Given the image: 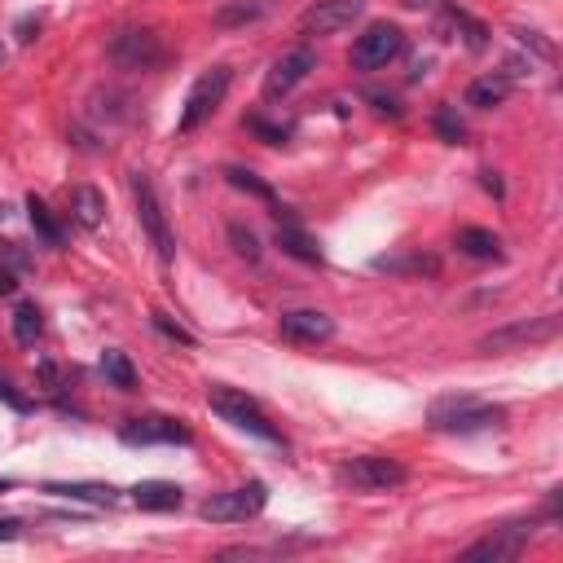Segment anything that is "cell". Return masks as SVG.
Instances as JSON below:
<instances>
[{
    "mask_svg": "<svg viewBox=\"0 0 563 563\" xmlns=\"http://www.w3.org/2000/svg\"><path fill=\"white\" fill-rule=\"evenodd\" d=\"M436 432H458V436H471V432H493V427L506 423V410L502 405H484L480 396H467V392H449V396H436L432 410H427Z\"/></svg>",
    "mask_w": 563,
    "mask_h": 563,
    "instance_id": "6da1fadb",
    "label": "cell"
},
{
    "mask_svg": "<svg viewBox=\"0 0 563 563\" xmlns=\"http://www.w3.org/2000/svg\"><path fill=\"white\" fill-rule=\"evenodd\" d=\"M207 405H212V410L225 418L229 427H238V432H247V436H256V440H269V445H282L278 427L269 423V414H264L247 392L225 388V383H212V388H207Z\"/></svg>",
    "mask_w": 563,
    "mask_h": 563,
    "instance_id": "7a4b0ae2",
    "label": "cell"
},
{
    "mask_svg": "<svg viewBox=\"0 0 563 563\" xmlns=\"http://www.w3.org/2000/svg\"><path fill=\"white\" fill-rule=\"evenodd\" d=\"M264 506H269V484L247 480V484H238V489L212 493V498L198 506V515L212 524H247V520H256Z\"/></svg>",
    "mask_w": 563,
    "mask_h": 563,
    "instance_id": "3957f363",
    "label": "cell"
},
{
    "mask_svg": "<svg viewBox=\"0 0 563 563\" xmlns=\"http://www.w3.org/2000/svg\"><path fill=\"white\" fill-rule=\"evenodd\" d=\"M225 93H229V66H212V71H203L194 80L190 97H185V110H181V119H176V132L203 128L207 119L216 115V106L225 102Z\"/></svg>",
    "mask_w": 563,
    "mask_h": 563,
    "instance_id": "277c9868",
    "label": "cell"
},
{
    "mask_svg": "<svg viewBox=\"0 0 563 563\" xmlns=\"http://www.w3.org/2000/svg\"><path fill=\"white\" fill-rule=\"evenodd\" d=\"M132 198H137L141 229L150 234L154 251H159V260H163V264H172V256H176V238H172L168 216H163V203H159V194H154V181H150L146 172H132Z\"/></svg>",
    "mask_w": 563,
    "mask_h": 563,
    "instance_id": "5b68a950",
    "label": "cell"
},
{
    "mask_svg": "<svg viewBox=\"0 0 563 563\" xmlns=\"http://www.w3.org/2000/svg\"><path fill=\"white\" fill-rule=\"evenodd\" d=\"M563 330V317L546 313V317H528V322H511L502 330H493V335L480 339V352H515V348H537V344H550V339H559Z\"/></svg>",
    "mask_w": 563,
    "mask_h": 563,
    "instance_id": "8992f818",
    "label": "cell"
},
{
    "mask_svg": "<svg viewBox=\"0 0 563 563\" xmlns=\"http://www.w3.org/2000/svg\"><path fill=\"white\" fill-rule=\"evenodd\" d=\"M401 49L405 31L396 22H374V27H366V36H357V44H352V66L357 71H383Z\"/></svg>",
    "mask_w": 563,
    "mask_h": 563,
    "instance_id": "52a82bcc",
    "label": "cell"
},
{
    "mask_svg": "<svg viewBox=\"0 0 563 563\" xmlns=\"http://www.w3.org/2000/svg\"><path fill=\"white\" fill-rule=\"evenodd\" d=\"M352 489H366V493H379V489H396V484H405V467L396 458H383V454H361L344 462V471H339Z\"/></svg>",
    "mask_w": 563,
    "mask_h": 563,
    "instance_id": "ba28073f",
    "label": "cell"
},
{
    "mask_svg": "<svg viewBox=\"0 0 563 563\" xmlns=\"http://www.w3.org/2000/svg\"><path fill=\"white\" fill-rule=\"evenodd\" d=\"M361 14H366V0H317L300 14V31L304 36H335V31H348Z\"/></svg>",
    "mask_w": 563,
    "mask_h": 563,
    "instance_id": "9c48e42d",
    "label": "cell"
},
{
    "mask_svg": "<svg viewBox=\"0 0 563 563\" xmlns=\"http://www.w3.org/2000/svg\"><path fill=\"white\" fill-rule=\"evenodd\" d=\"M313 71H317V49L300 44V49L282 53V58L269 66V75H264V97H269V102H278V97H286L291 88H300Z\"/></svg>",
    "mask_w": 563,
    "mask_h": 563,
    "instance_id": "30bf717a",
    "label": "cell"
},
{
    "mask_svg": "<svg viewBox=\"0 0 563 563\" xmlns=\"http://www.w3.org/2000/svg\"><path fill=\"white\" fill-rule=\"evenodd\" d=\"M110 58L119 66H128V71H154L163 62V44L150 31H119L110 40Z\"/></svg>",
    "mask_w": 563,
    "mask_h": 563,
    "instance_id": "8fae6325",
    "label": "cell"
},
{
    "mask_svg": "<svg viewBox=\"0 0 563 563\" xmlns=\"http://www.w3.org/2000/svg\"><path fill=\"white\" fill-rule=\"evenodd\" d=\"M124 445H190V427L176 423V418H132L119 427Z\"/></svg>",
    "mask_w": 563,
    "mask_h": 563,
    "instance_id": "7c38bea8",
    "label": "cell"
},
{
    "mask_svg": "<svg viewBox=\"0 0 563 563\" xmlns=\"http://www.w3.org/2000/svg\"><path fill=\"white\" fill-rule=\"evenodd\" d=\"M533 520L528 524H506V528H493L484 542H476V546H467L462 550V559H493V563H502V559H515L520 550L528 546V537H533Z\"/></svg>",
    "mask_w": 563,
    "mask_h": 563,
    "instance_id": "4fadbf2b",
    "label": "cell"
},
{
    "mask_svg": "<svg viewBox=\"0 0 563 563\" xmlns=\"http://www.w3.org/2000/svg\"><path fill=\"white\" fill-rule=\"evenodd\" d=\"M282 335L291 344H326L335 339V322L317 308H295V313H282Z\"/></svg>",
    "mask_w": 563,
    "mask_h": 563,
    "instance_id": "5bb4252c",
    "label": "cell"
},
{
    "mask_svg": "<svg viewBox=\"0 0 563 563\" xmlns=\"http://www.w3.org/2000/svg\"><path fill=\"white\" fill-rule=\"evenodd\" d=\"M44 493L66 498V502H88V506H115V498H119L110 484H88V480H75V484L71 480H49Z\"/></svg>",
    "mask_w": 563,
    "mask_h": 563,
    "instance_id": "9a60e30c",
    "label": "cell"
},
{
    "mask_svg": "<svg viewBox=\"0 0 563 563\" xmlns=\"http://www.w3.org/2000/svg\"><path fill=\"white\" fill-rule=\"evenodd\" d=\"M132 502L141 506V511H176V506L185 502L181 484L172 480H141L137 489H132Z\"/></svg>",
    "mask_w": 563,
    "mask_h": 563,
    "instance_id": "2e32d148",
    "label": "cell"
},
{
    "mask_svg": "<svg viewBox=\"0 0 563 563\" xmlns=\"http://www.w3.org/2000/svg\"><path fill=\"white\" fill-rule=\"evenodd\" d=\"M511 88H515V80H511L506 71L480 75V80H471V88H467V106H476V110H493V106H502L506 97H511Z\"/></svg>",
    "mask_w": 563,
    "mask_h": 563,
    "instance_id": "e0dca14e",
    "label": "cell"
},
{
    "mask_svg": "<svg viewBox=\"0 0 563 563\" xmlns=\"http://www.w3.org/2000/svg\"><path fill=\"white\" fill-rule=\"evenodd\" d=\"M458 251L462 256H471V260H502L506 251H502V238L493 234V229H476V225H467V229H458Z\"/></svg>",
    "mask_w": 563,
    "mask_h": 563,
    "instance_id": "ac0fdd59",
    "label": "cell"
},
{
    "mask_svg": "<svg viewBox=\"0 0 563 563\" xmlns=\"http://www.w3.org/2000/svg\"><path fill=\"white\" fill-rule=\"evenodd\" d=\"M273 242H278V247L286 251V256H295V260H304V264H322V247H317L313 238L304 234L300 225H295V220H278V234H273Z\"/></svg>",
    "mask_w": 563,
    "mask_h": 563,
    "instance_id": "d6986e66",
    "label": "cell"
},
{
    "mask_svg": "<svg viewBox=\"0 0 563 563\" xmlns=\"http://www.w3.org/2000/svg\"><path fill=\"white\" fill-rule=\"evenodd\" d=\"M440 9H445V22L458 31V40L467 44L471 53H484V49H489V27H484L480 18H471L467 9H458V5H440Z\"/></svg>",
    "mask_w": 563,
    "mask_h": 563,
    "instance_id": "ffe728a7",
    "label": "cell"
},
{
    "mask_svg": "<svg viewBox=\"0 0 563 563\" xmlns=\"http://www.w3.org/2000/svg\"><path fill=\"white\" fill-rule=\"evenodd\" d=\"M71 216L80 220L84 229H102L106 220V198L93 190V185H75L71 190Z\"/></svg>",
    "mask_w": 563,
    "mask_h": 563,
    "instance_id": "44dd1931",
    "label": "cell"
},
{
    "mask_svg": "<svg viewBox=\"0 0 563 563\" xmlns=\"http://www.w3.org/2000/svg\"><path fill=\"white\" fill-rule=\"evenodd\" d=\"M374 273H440V260L436 256H423V251H410V256H374L370 260Z\"/></svg>",
    "mask_w": 563,
    "mask_h": 563,
    "instance_id": "7402d4cb",
    "label": "cell"
},
{
    "mask_svg": "<svg viewBox=\"0 0 563 563\" xmlns=\"http://www.w3.org/2000/svg\"><path fill=\"white\" fill-rule=\"evenodd\" d=\"M27 216H31V225H36V234H40L44 242H49V247H62V242H66L62 225H58V216L49 212V203H44V198H36V194L27 198Z\"/></svg>",
    "mask_w": 563,
    "mask_h": 563,
    "instance_id": "603a6c76",
    "label": "cell"
},
{
    "mask_svg": "<svg viewBox=\"0 0 563 563\" xmlns=\"http://www.w3.org/2000/svg\"><path fill=\"white\" fill-rule=\"evenodd\" d=\"M102 374H106L110 383H115L119 392H132V388H137V370H132V361L124 357V352H115V348L102 352Z\"/></svg>",
    "mask_w": 563,
    "mask_h": 563,
    "instance_id": "cb8c5ba5",
    "label": "cell"
},
{
    "mask_svg": "<svg viewBox=\"0 0 563 563\" xmlns=\"http://www.w3.org/2000/svg\"><path fill=\"white\" fill-rule=\"evenodd\" d=\"M40 330H44V322H40V308L36 304H18L14 308V339L22 348H31L40 339Z\"/></svg>",
    "mask_w": 563,
    "mask_h": 563,
    "instance_id": "d4e9b609",
    "label": "cell"
},
{
    "mask_svg": "<svg viewBox=\"0 0 563 563\" xmlns=\"http://www.w3.org/2000/svg\"><path fill=\"white\" fill-rule=\"evenodd\" d=\"M225 181L234 185V190H247V194L264 198V203H273V185L260 181V176L251 172V168H238V163H229V168H225Z\"/></svg>",
    "mask_w": 563,
    "mask_h": 563,
    "instance_id": "484cf974",
    "label": "cell"
},
{
    "mask_svg": "<svg viewBox=\"0 0 563 563\" xmlns=\"http://www.w3.org/2000/svg\"><path fill=\"white\" fill-rule=\"evenodd\" d=\"M436 132L449 141V146H462V141H467V124L458 119L454 106H440V110H436Z\"/></svg>",
    "mask_w": 563,
    "mask_h": 563,
    "instance_id": "4316f807",
    "label": "cell"
},
{
    "mask_svg": "<svg viewBox=\"0 0 563 563\" xmlns=\"http://www.w3.org/2000/svg\"><path fill=\"white\" fill-rule=\"evenodd\" d=\"M229 242H234V251L242 260H260V242L251 229H242V225H229Z\"/></svg>",
    "mask_w": 563,
    "mask_h": 563,
    "instance_id": "83f0119b",
    "label": "cell"
},
{
    "mask_svg": "<svg viewBox=\"0 0 563 563\" xmlns=\"http://www.w3.org/2000/svg\"><path fill=\"white\" fill-rule=\"evenodd\" d=\"M150 322H154V330H159V335H168V339H176V344H185V348H194V335H190V330H185L181 322H172V317H168V313H154V317H150Z\"/></svg>",
    "mask_w": 563,
    "mask_h": 563,
    "instance_id": "f1b7e54d",
    "label": "cell"
},
{
    "mask_svg": "<svg viewBox=\"0 0 563 563\" xmlns=\"http://www.w3.org/2000/svg\"><path fill=\"white\" fill-rule=\"evenodd\" d=\"M247 128H251V132H256V137H260V141H269V146H282V141H286V137H291V128H278V124H264V119H260V115H251V119H247Z\"/></svg>",
    "mask_w": 563,
    "mask_h": 563,
    "instance_id": "f546056e",
    "label": "cell"
},
{
    "mask_svg": "<svg viewBox=\"0 0 563 563\" xmlns=\"http://www.w3.org/2000/svg\"><path fill=\"white\" fill-rule=\"evenodd\" d=\"M260 14V5H242V9H220L216 22L220 27H229V22H247V18H256Z\"/></svg>",
    "mask_w": 563,
    "mask_h": 563,
    "instance_id": "4dcf8cb0",
    "label": "cell"
},
{
    "mask_svg": "<svg viewBox=\"0 0 563 563\" xmlns=\"http://www.w3.org/2000/svg\"><path fill=\"white\" fill-rule=\"evenodd\" d=\"M370 102H374V110H379V115H392V119L401 115V106H396L392 97H383V93H370Z\"/></svg>",
    "mask_w": 563,
    "mask_h": 563,
    "instance_id": "1f68e13d",
    "label": "cell"
},
{
    "mask_svg": "<svg viewBox=\"0 0 563 563\" xmlns=\"http://www.w3.org/2000/svg\"><path fill=\"white\" fill-rule=\"evenodd\" d=\"M520 40H524V44H533V49L542 53V58H555V49H550V44H546L542 36H537V31H520Z\"/></svg>",
    "mask_w": 563,
    "mask_h": 563,
    "instance_id": "d6a6232c",
    "label": "cell"
},
{
    "mask_svg": "<svg viewBox=\"0 0 563 563\" xmlns=\"http://www.w3.org/2000/svg\"><path fill=\"white\" fill-rule=\"evenodd\" d=\"M480 185H484V190H489L493 198H502V194H506V185L498 181V172H480Z\"/></svg>",
    "mask_w": 563,
    "mask_h": 563,
    "instance_id": "836d02e7",
    "label": "cell"
},
{
    "mask_svg": "<svg viewBox=\"0 0 563 563\" xmlns=\"http://www.w3.org/2000/svg\"><path fill=\"white\" fill-rule=\"evenodd\" d=\"M18 533H22V524H18V520H0V542H14Z\"/></svg>",
    "mask_w": 563,
    "mask_h": 563,
    "instance_id": "e575fe53",
    "label": "cell"
},
{
    "mask_svg": "<svg viewBox=\"0 0 563 563\" xmlns=\"http://www.w3.org/2000/svg\"><path fill=\"white\" fill-rule=\"evenodd\" d=\"M18 291V278L9 269H0V295H14Z\"/></svg>",
    "mask_w": 563,
    "mask_h": 563,
    "instance_id": "d590c367",
    "label": "cell"
},
{
    "mask_svg": "<svg viewBox=\"0 0 563 563\" xmlns=\"http://www.w3.org/2000/svg\"><path fill=\"white\" fill-rule=\"evenodd\" d=\"M18 31H22L18 40H36V36H31V31H40V18H22V22H18Z\"/></svg>",
    "mask_w": 563,
    "mask_h": 563,
    "instance_id": "8d00e7d4",
    "label": "cell"
},
{
    "mask_svg": "<svg viewBox=\"0 0 563 563\" xmlns=\"http://www.w3.org/2000/svg\"><path fill=\"white\" fill-rule=\"evenodd\" d=\"M410 9H432V5H440V0H405Z\"/></svg>",
    "mask_w": 563,
    "mask_h": 563,
    "instance_id": "74e56055",
    "label": "cell"
},
{
    "mask_svg": "<svg viewBox=\"0 0 563 563\" xmlns=\"http://www.w3.org/2000/svg\"><path fill=\"white\" fill-rule=\"evenodd\" d=\"M9 58V49H5V40H0V62H5Z\"/></svg>",
    "mask_w": 563,
    "mask_h": 563,
    "instance_id": "f35d334b",
    "label": "cell"
},
{
    "mask_svg": "<svg viewBox=\"0 0 563 563\" xmlns=\"http://www.w3.org/2000/svg\"><path fill=\"white\" fill-rule=\"evenodd\" d=\"M9 489H14V484H9V480H0V493H9Z\"/></svg>",
    "mask_w": 563,
    "mask_h": 563,
    "instance_id": "ab89813d",
    "label": "cell"
}]
</instances>
